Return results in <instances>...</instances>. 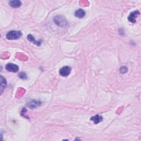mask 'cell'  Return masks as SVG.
<instances>
[{"label": "cell", "instance_id": "obj_1", "mask_svg": "<svg viewBox=\"0 0 141 141\" xmlns=\"http://www.w3.org/2000/svg\"><path fill=\"white\" fill-rule=\"evenodd\" d=\"M54 21L56 25L62 28H67L69 27V23H68L67 19L63 16L58 15L54 17Z\"/></svg>", "mask_w": 141, "mask_h": 141}, {"label": "cell", "instance_id": "obj_2", "mask_svg": "<svg viewBox=\"0 0 141 141\" xmlns=\"http://www.w3.org/2000/svg\"><path fill=\"white\" fill-rule=\"evenodd\" d=\"M22 36V33L20 31L11 30L6 35V38L9 40H17Z\"/></svg>", "mask_w": 141, "mask_h": 141}, {"label": "cell", "instance_id": "obj_3", "mask_svg": "<svg viewBox=\"0 0 141 141\" xmlns=\"http://www.w3.org/2000/svg\"><path fill=\"white\" fill-rule=\"evenodd\" d=\"M71 68L70 66H63L59 71L60 74L62 77H67L71 73Z\"/></svg>", "mask_w": 141, "mask_h": 141}, {"label": "cell", "instance_id": "obj_4", "mask_svg": "<svg viewBox=\"0 0 141 141\" xmlns=\"http://www.w3.org/2000/svg\"><path fill=\"white\" fill-rule=\"evenodd\" d=\"M6 69L7 71L11 72H17L19 70V67L18 65H17L14 63H9L6 65Z\"/></svg>", "mask_w": 141, "mask_h": 141}, {"label": "cell", "instance_id": "obj_5", "mask_svg": "<svg viewBox=\"0 0 141 141\" xmlns=\"http://www.w3.org/2000/svg\"><path fill=\"white\" fill-rule=\"evenodd\" d=\"M140 14V13L138 11H135L131 12L128 17V19L131 23H135L136 22V18Z\"/></svg>", "mask_w": 141, "mask_h": 141}, {"label": "cell", "instance_id": "obj_6", "mask_svg": "<svg viewBox=\"0 0 141 141\" xmlns=\"http://www.w3.org/2000/svg\"><path fill=\"white\" fill-rule=\"evenodd\" d=\"M27 39L28 40V41L30 42L33 43L34 44L36 45L37 46H40L41 44H42V40H36L34 38V37L32 35H31V34H29V35L27 36Z\"/></svg>", "mask_w": 141, "mask_h": 141}, {"label": "cell", "instance_id": "obj_7", "mask_svg": "<svg viewBox=\"0 0 141 141\" xmlns=\"http://www.w3.org/2000/svg\"><path fill=\"white\" fill-rule=\"evenodd\" d=\"M9 5L12 8H19L22 6V2L19 0L11 1L9 2Z\"/></svg>", "mask_w": 141, "mask_h": 141}, {"label": "cell", "instance_id": "obj_8", "mask_svg": "<svg viewBox=\"0 0 141 141\" xmlns=\"http://www.w3.org/2000/svg\"><path fill=\"white\" fill-rule=\"evenodd\" d=\"M74 16L79 18H82L85 16V12L83 9H78L75 11Z\"/></svg>", "mask_w": 141, "mask_h": 141}, {"label": "cell", "instance_id": "obj_9", "mask_svg": "<svg viewBox=\"0 0 141 141\" xmlns=\"http://www.w3.org/2000/svg\"><path fill=\"white\" fill-rule=\"evenodd\" d=\"M91 120L94 122L95 124H98L102 121V117L100 115H96L91 118Z\"/></svg>", "mask_w": 141, "mask_h": 141}, {"label": "cell", "instance_id": "obj_10", "mask_svg": "<svg viewBox=\"0 0 141 141\" xmlns=\"http://www.w3.org/2000/svg\"><path fill=\"white\" fill-rule=\"evenodd\" d=\"M41 105V102L39 101H36V100H33L32 101L29 102L28 105V107L31 109H34L38 107L39 106Z\"/></svg>", "mask_w": 141, "mask_h": 141}, {"label": "cell", "instance_id": "obj_11", "mask_svg": "<svg viewBox=\"0 0 141 141\" xmlns=\"http://www.w3.org/2000/svg\"><path fill=\"white\" fill-rule=\"evenodd\" d=\"M7 86V82L5 78L2 76H1V84H0V88H1V93L2 94L3 91Z\"/></svg>", "mask_w": 141, "mask_h": 141}, {"label": "cell", "instance_id": "obj_12", "mask_svg": "<svg viewBox=\"0 0 141 141\" xmlns=\"http://www.w3.org/2000/svg\"><path fill=\"white\" fill-rule=\"evenodd\" d=\"M19 77L20 78L22 79V80H27V74L24 73V72H20V73L19 74Z\"/></svg>", "mask_w": 141, "mask_h": 141}, {"label": "cell", "instance_id": "obj_13", "mask_svg": "<svg viewBox=\"0 0 141 141\" xmlns=\"http://www.w3.org/2000/svg\"><path fill=\"white\" fill-rule=\"evenodd\" d=\"M120 71L122 73H126V72H127V68L126 67H125V66L122 67L121 68H120Z\"/></svg>", "mask_w": 141, "mask_h": 141}]
</instances>
